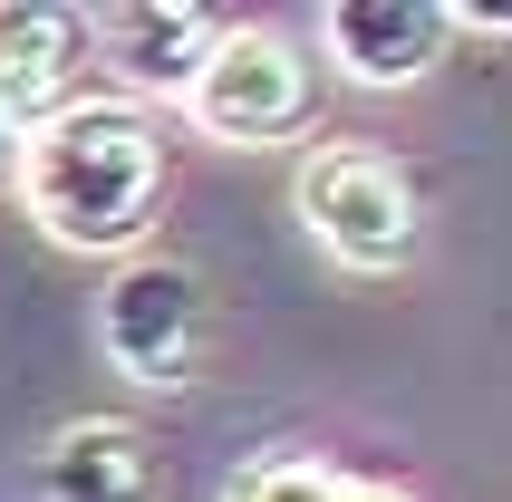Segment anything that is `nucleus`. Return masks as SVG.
I'll list each match as a JSON object with an SVG mask.
<instances>
[{
    "mask_svg": "<svg viewBox=\"0 0 512 502\" xmlns=\"http://www.w3.org/2000/svg\"><path fill=\"white\" fill-rule=\"evenodd\" d=\"M445 39H455L445 0H329L319 10V49L358 87H416L445 58Z\"/></svg>",
    "mask_w": 512,
    "mask_h": 502,
    "instance_id": "423d86ee",
    "label": "nucleus"
},
{
    "mask_svg": "<svg viewBox=\"0 0 512 502\" xmlns=\"http://www.w3.org/2000/svg\"><path fill=\"white\" fill-rule=\"evenodd\" d=\"M290 203H300L310 242L329 251L339 271H406V261H416V184H406V165L387 145H368V136L319 145L310 165H300V184H290Z\"/></svg>",
    "mask_w": 512,
    "mask_h": 502,
    "instance_id": "f03ea898",
    "label": "nucleus"
},
{
    "mask_svg": "<svg viewBox=\"0 0 512 502\" xmlns=\"http://www.w3.org/2000/svg\"><path fill=\"white\" fill-rule=\"evenodd\" d=\"M20 203L58 251H136L165 203V136L126 97H78L20 136Z\"/></svg>",
    "mask_w": 512,
    "mask_h": 502,
    "instance_id": "f257e3e1",
    "label": "nucleus"
},
{
    "mask_svg": "<svg viewBox=\"0 0 512 502\" xmlns=\"http://www.w3.org/2000/svg\"><path fill=\"white\" fill-rule=\"evenodd\" d=\"M223 29L213 10H194V0H126V10H87V39H97V58H107V78L126 107H145V97H184V87L203 78V58L223 49Z\"/></svg>",
    "mask_w": 512,
    "mask_h": 502,
    "instance_id": "39448f33",
    "label": "nucleus"
},
{
    "mask_svg": "<svg viewBox=\"0 0 512 502\" xmlns=\"http://www.w3.org/2000/svg\"><path fill=\"white\" fill-rule=\"evenodd\" d=\"M223 502H406V493L397 483H358L339 464H319V454H261V464L232 474Z\"/></svg>",
    "mask_w": 512,
    "mask_h": 502,
    "instance_id": "1a4fd4ad",
    "label": "nucleus"
},
{
    "mask_svg": "<svg viewBox=\"0 0 512 502\" xmlns=\"http://www.w3.org/2000/svg\"><path fill=\"white\" fill-rule=\"evenodd\" d=\"M455 29H474V39H512V10H455Z\"/></svg>",
    "mask_w": 512,
    "mask_h": 502,
    "instance_id": "9d476101",
    "label": "nucleus"
},
{
    "mask_svg": "<svg viewBox=\"0 0 512 502\" xmlns=\"http://www.w3.org/2000/svg\"><path fill=\"white\" fill-rule=\"evenodd\" d=\"M0 184H20V126L0 116Z\"/></svg>",
    "mask_w": 512,
    "mask_h": 502,
    "instance_id": "9b49d317",
    "label": "nucleus"
},
{
    "mask_svg": "<svg viewBox=\"0 0 512 502\" xmlns=\"http://www.w3.org/2000/svg\"><path fill=\"white\" fill-rule=\"evenodd\" d=\"M29 502H165V474H155V445L126 416H78L39 445Z\"/></svg>",
    "mask_w": 512,
    "mask_h": 502,
    "instance_id": "6e6552de",
    "label": "nucleus"
},
{
    "mask_svg": "<svg viewBox=\"0 0 512 502\" xmlns=\"http://www.w3.org/2000/svg\"><path fill=\"white\" fill-rule=\"evenodd\" d=\"M203 329H213V309H203V280L184 261H126L97 300V348L136 387H194Z\"/></svg>",
    "mask_w": 512,
    "mask_h": 502,
    "instance_id": "20e7f679",
    "label": "nucleus"
},
{
    "mask_svg": "<svg viewBox=\"0 0 512 502\" xmlns=\"http://www.w3.org/2000/svg\"><path fill=\"white\" fill-rule=\"evenodd\" d=\"M87 10H39V0H10L0 10V116L10 126H49L58 107H78L87 78Z\"/></svg>",
    "mask_w": 512,
    "mask_h": 502,
    "instance_id": "0eeeda50",
    "label": "nucleus"
},
{
    "mask_svg": "<svg viewBox=\"0 0 512 502\" xmlns=\"http://www.w3.org/2000/svg\"><path fill=\"white\" fill-rule=\"evenodd\" d=\"M310 107H319V68L281 29H223V49L184 87V116L213 145H290L310 126Z\"/></svg>",
    "mask_w": 512,
    "mask_h": 502,
    "instance_id": "7ed1b4c3",
    "label": "nucleus"
}]
</instances>
